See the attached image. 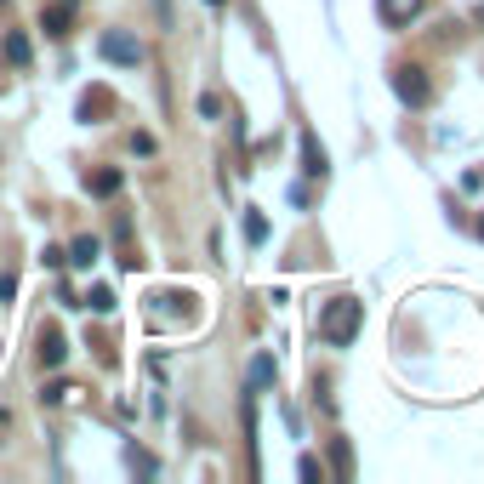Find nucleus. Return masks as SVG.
Returning a JSON list of instances; mask_svg holds the SVG:
<instances>
[{"mask_svg":"<svg viewBox=\"0 0 484 484\" xmlns=\"http://www.w3.org/2000/svg\"><path fill=\"white\" fill-rule=\"evenodd\" d=\"M360 325H365V302L360 297H331L325 313H320V336L331 348H348L353 336H360Z\"/></svg>","mask_w":484,"mask_h":484,"instance_id":"obj_1","label":"nucleus"},{"mask_svg":"<svg viewBox=\"0 0 484 484\" xmlns=\"http://www.w3.org/2000/svg\"><path fill=\"white\" fill-rule=\"evenodd\" d=\"M393 92H399V103H410V109H422V103L433 97L428 74L416 69V63H405V69H393Z\"/></svg>","mask_w":484,"mask_h":484,"instance_id":"obj_2","label":"nucleus"},{"mask_svg":"<svg viewBox=\"0 0 484 484\" xmlns=\"http://www.w3.org/2000/svg\"><path fill=\"white\" fill-rule=\"evenodd\" d=\"M97 52L109 57V63H120V69H137V63H143V40H132V35H120V29H114V35H103V40H97Z\"/></svg>","mask_w":484,"mask_h":484,"instance_id":"obj_3","label":"nucleus"},{"mask_svg":"<svg viewBox=\"0 0 484 484\" xmlns=\"http://www.w3.org/2000/svg\"><path fill=\"white\" fill-rule=\"evenodd\" d=\"M69 24H74V0H52V6L40 12V29L46 35H69Z\"/></svg>","mask_w":484,"mask_h":484,"instance_id":"obj_4","label":"nucleus"},{"mask_svg":"<svg viewBox=\"0 0 484 484\" xmlns=\"http://www.w3.org/2000/svg\"><path fill=\"white\" fill-rule=\"evenodd\" d=\"M376 12H382L388 29H399V24H410V17L422 12V0H376Z\"/></svg>","mask_w":484,"mask_h":484,"instance_id":"obj_5","label":"nucleus"},{"mask_svg":"<svg viewBox=\"0 0 484 484\" xmlns=\"http://www.w3.org/2000/svg\"><path fill=\"white\" fill-rule=\"evenodd\" d=\"M302 172L320 177V183H325V172H331V160H325V149H320V137H313V132H302Z\"/></svg>","mask_w":484,"mask_h":484,"instance_id":"obj_6","label":"nucleus"},{"mask_svg":"<svg viewBox=\"0 0 484 484\" xmlns=\"http://www.w3.org/2000/svg\"><path fill=\"white\" fill-rule=\"evenodd\" d=\"M0 52H6V63H12V69H29V63H35V46H29V35H6V46H0Z\"/></svg>","mask_w":484,"mask_h":484,"instance_id":"obj_7","label":"nucleus"},{"mask_svg":"<svg viewBox=\"0 0 484 484\" xmlns=\"http://www.w3.org/2000/svg\"><path fill=\"white\" fill-rule=\"evenodd\" d=\"M109 109H114V97L103 92V86H92L86 97H80V120H86V125H92V120H103V114H109Z\"/></svg>","mask_w":484,"mask_h":484,"instance_id":"obj_8","label":"nucleus"},{"mask_svg":"<svg viewBox=\"0 0 484 484\" xmlns=\"http://www.w3.org/2000/svg\"><path fill=\"white\" fill-rule=\"evenodd\" d=\"M63 360H69V342H63V331H46V336H40V365H63Z\"/></svg>","mask_w":484,"mask_h":484,"instance_id":"obj_9","label":"nucleus"},{"mask_svg":"<svg viewBox=\"0 0 484 484\" xmlns=\"http://www.w3.org/2000/svg\"><path fill=\"white\" fill-rule=\"evenodd\" d=\"M120 183H125V177H120V172H109V165H103V172H92V177H86V194L109 200V194H120Z\"/></svg>","mask_w":484,"mask_h":484,"instance_id":"obj_10","label":"nucleus"},{"mask_svg":"<svg viewBox=\"0 0 484 484\" xmlns=\"http://www.w3.org/2000/svg\"><path fill=\"white\" fill-rule=\"evenodd\" d=\"M69 262H74V268H92V262H97V234H80V240L69 245Z\"/></svg>","mask_w":484,"mask_h":484,"instance_id":"obj_11","label":"nucleus"},{"mask_svg":"<svg viewBox=\"0 0 484 484\" xmlns=\"http://www.w3.org/2000/svg\"><path fill=\"white\" fill-rule=\"evenodd\" d=\"M86 308H92V313H114V285H92Z\"/></svg>","mask_w":484,"mask_h":484,"instance_id":"obj_12","label":"nucleus"},{"mask_svg":"<svg viewBox=\"0 0 484 484\" xmlns=\"http://www.w3.org/2000/svg\"><path fill=\"white\" fill-rule=\"evenodd\" d=\"M245 240H251V245L268 240V217H262V212H245Z\"/></svg>","mask_w":484,"mask_h":484,"instance_id":"obj_13","label":"nucleus"},{"mask_svg":"<svg viewBox=\"0 0 484 484\" xmlns=\"http://www.w3.org/2000/svg\"><path fill=\"white\" fill-rule=\"evenodd\" d=\"M331 461H336V473H353V450H348V439H336V445H331Z\"/></svg>","mask_w":484,"mask_h":484,"instance_id":"obj_14","label":"nucleus"},{"mask_svg":"<svg viewBox=\"0 0 484 484\" xmlns=\"http://www.w3.org/2000/svg\"><path fill=\"white\" fill-rule=\"evenodd\" d=\"M268 382H273V360H268V353H262V360L251 365V388H268Z\"/></svg>","mask_w":484,"mask_h":484,"instance_id":"obj_15","label":"nucleus"},{"mask_svg":"<svg viewBox=\"0 0 484 484\" xmlns=\"http://www.w3.org/2000/svg\"><path fill=\"white\" fill-rule=\"evenodd\" d=\"M297 473H302L308 484H313V479H325V468H320V461H313V456H302V461H297Z\"/></svg>","mask_w":484,"mask_h":484,"instance_id":"obj_16","label":"nucleus"},{"mask_svg":"<svg viewBox=\"0 0 484 484\" xmlns=\"http://www.w3.org/2000/svg\"><path fill=\"white\" fill-rule=\"evenodd\" d=\"M69 393H74L69 382H52V388H46V393H40V399H46V405H63V399H69Z\"/></svg>","mask_w":484,"mask_h":484,"instance_id":"obj_17","label":"nucleus"},{"mask_svg":"<svg viewBox=\"0 0 484 484\" xmlns=\"http://www.w3.org/2000/svg\"><path fill=\"white\" fill-rule=\"evenodd\" d=\"M40 262H46V268H63V262H69V251H57V245H46V251H40Z\"/></svg>","mask_w":484,"mask_h":484,"instance_id":"obj_18","label":"nucleus"},{"mask_svg":"<svg viewBox=\"0 0 484 484\" xmlns=\"http://www.w3.org/2000/svg\"><path fill=\"white\" fill-rule=\"evenodd\" d=\"M200 114H205V120H217V114H222V103H217L212 92H200Z\"/></svg>","mask_w":484,"mask_h":484,"instance_id":"obj_19","label":"nucleus"},{"mask_svg":"<svg viewBox=\"0 0 484 484\" xmlns=\"http://www.w3.org/2000/svg\"><path fill=\"white\" fill-rule=\"evenodd\" d=\"M17 297V280H12V273H0V302H12Z\"/></svg>","mask_w":484,"mask_h":484,"instance_id":"obj_20","label":"nucleus"},{"mask_svg":"<svg viewBox=\"0 0 484 484\" xmlns=\"http://www.w3.org/2000/svg\"><path fill=\"white\" fill-rule=\"evenodd\" d=\"M154 12H160V24L172 29V0H154Z\"/></svg>","mask_w":484,"mask_h":484,"instance_id":"obj_21","label":"nucleus"},{"mask_svg":"<svg viewBox=\"0 0 484 484\" xmlns=\"http://www.w3.org/2000/svg\"><path fill=\"white\" fill-rule=\"evenodd\" d=\"M479 240H484V217H479Z\"/></svg>","mask_w":484,"mask_h":484,"instance_id":"obj_22","label":"nucleus"},{"mask_svg":"<svg viewBox=\"0 0 484 484\" xmlns=\"http://www.w3.org/2000/svg\"><path fill=\"white\" fill-rule=\"evenodd\" d=\"M205 6H222V0H205Z\"/></svg>","mask_w":484,"mask_h":484,"instance_id":"obj_23","label":"nucleus"},{"mask_svg":"<svg viewBox=\"0 0 484 484\" xmlns=\"http://www.w3.org/2000/svg\"><path fill=\"white\" fill-rule=\"evenodd\" d=\"M0 12H6V0H0Z\"/></svg>","mask_w":484,"mask_h":484,"instance_id":"obj_24","label":"nucleus"},{"mask_svg":"<svg viewBox=\"0 0 484 484\" xmlns=\"http://www.w3.org/2000/svg\"><path fill=\"white\" fill-rule=\"evenodd\" d=\"M479 177H484V172H479Z\"/></svg>","mask_w":484,"mask_h":484,"instance_id":"obj_25","label":"nucleus"}]
</instances>
